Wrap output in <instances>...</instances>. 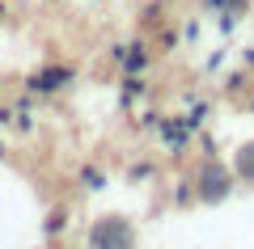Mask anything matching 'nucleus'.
<instances>
[{"label":"nucleus","instance_id":"nucleus-1","mask_svg":"<svg viewBox=\"0 0 254 249\" xmlns=\"http://www.w3.org/2000/svg\"><path fill=\"white\" fill-rule=\"evenodd\" d=\"M85 249H136V224L119 211H106L89 224Z\"/></svg>","mask_w":254,"mask_h":249},{"label":"nucleus","instance_id":"nucleus-2","mask_svg":"<svg viewBox=\"0 0 254 249\" xmlns=\"http://www.w3.org/2000/svg\"><path fill=\"white\" fill-rule=\"evenodd\" d=\"M233 169H229L225 160H216V156H208L195 169V199L199 203H208V207H216V203H225L229 195H233Z\"/></svg>","mask_w":254,"mask_h":249},{"label":"nucleus","instance_id":"nucleus-3","mask_svg":"<svg viewBox=\"0 0 254 249\" xmlns=\"http://www.w3.org/2000/svg\"><path fill=\"white\" fill-rule=\"evenodd\" d=\"M64 80H72L68 68H43V72L30 76V89L34 93H55V89H64Z\"/></svg>","mask_w":254,"mask_h":249},{"label":"nucleus","instance_id":"nucleus-4","mask_svg":"<svg viewBox=\"0 0 254 249\" xmlns=\"http://www.w3.org/2000/svg\"><path fill=\"white\" fill-rule=\"evenodd\" d=\"M233 178H242V182H250V186H254V140H246L242 148H237V156H233Z\"/></svg>","mask_w":254,"mask_h":249},{"label":"nucleus","instance_id":"nucleus-5","mask_svg":"<svg viewBox=\"0 0 254 249\" xmlns=\"http://www.w3.org/2000/svg\"><path fill=\"white\" fill-rule=\"evenodd\" d=\"M123 63H127V68H131V72H140V68H144V63H148V55H144V47H127V55H123Z\"/></svg>","mask_w":254,"mask_h":249},{"label":"nucleus","instance_id":"nucleus-6","mask_svg":"<svg viewBox=\"0 0 254 249\" xmlns=\"http://www.w3.org/2000/svg\"><path fill=\"white\" fill-rule=\"evenodd\" d=\"M64 224H68V211H64V207L47 215V232H64Z\"/></svg>","mask_w":254,"mask_h":249},{"label":"nucleus","instance_id":"nucleus-7","mask_svg":"<svg viewBox=\"0 0 254 249\" xmlns=\"http://www.w3.org/2000/svg\"><path fill=\"white\" fill-rule=\"evenodd\" d=\"M81 182H85L89 190H102V182H106V178H102V169H85V173H81Z\"/></svg>","mask_w":254,"mask_h":249}]
</instances>
